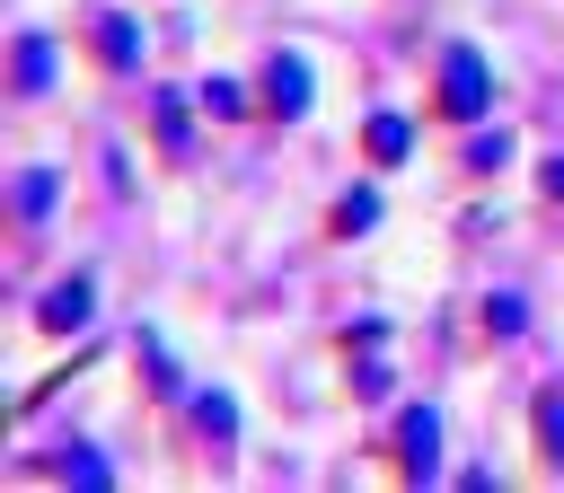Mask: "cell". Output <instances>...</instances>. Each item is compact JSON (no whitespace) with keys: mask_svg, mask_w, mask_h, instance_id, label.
<instances>
[{"mask_svg":"<svg viewBox=\"0 0 564 493\" xmlns=\"http://www.w3.org/2000/svg\"><path fill=\"white\" fill-rule=\"evenodd\" d=\"M485 326H494V335H520V299H511V291H502V299H485Z\"/></svg>","mask_w":564,"mask_h":493,"instance_id":"cell-13","label":"cell"},{"mask_svg":"<svg viewBox=\"0 0 564 493\" xmlns=\"http://www.w3.org/2000/svg\"><path fill=\"white\" fill-rule=\"evenodd\" d=\"M485 106H494V70L476 62V44H449V53H441V114L476 123Z\"/></svg>","mask_w":564,"mask_h":493,"instance_id":"cell-1","label":"cell"},{"mask_svg":"<svg viewBox=\"0 0 564 493\" xmlns=\"http://www.w3.org/2000/svg\"><path fill=\"white\" fill-rule=\"evenodd\" d=\"M397 458H405V475H414V484L432 475V414H423V405L405 414V431H397Z\"/></svg>","mask_w":564,"mask_h":493,"instance_id":"cell-5","label":"cell"},{"mask_svg":"<svg viewBox=\"0 0 564 493\" xmlns=\"http://www.w3.org/2000/svg\"><path fill=\"white\" fill-rule=\"evenodd\" d=\"M264 88H273L264 106H273L282 123H300V114H308V62H300V53H273V62H264Z\"/></svg>","mask_w":564,"mask_h":493,"instance_id":"cell-2","label":"cell"},{"mask_svg":"<svg viewBox=\"0 0 564 493\" xmlns=\"http://www.w3.org/2000/svg\"><path fill=\"white\" fill-rule=\"evenodd\" d=\"M203 106H212V114H247V97H238L229 79H212V88H203Z\"/></svg>","mask_w":564,"mask_h":493,"instance_id":"cell-14","label":"cell"},{"mask_svg":"<svg viewBox=\"0 0 564 493\" xmlns=\"http://www.w3.org/2000/svg\"><path fill=\"white\" fill-rule=\"evenodd\" d=\"M88 299H97V282H88V273H70L62 291H44V308H35V317H44V335H79V326H88Z\"/></svg>","mask_w":564,"mask_h":493,"instance_id":"cell-3","label":"cell"},{"mask_svg":"<svg viewBox=\"0 0 564 493\" xmlns=\"http://www.w3.org/2000/svg\"><path fill=\"white\" fill-rule=\"evenodd\" d=\"M538 440H546V458L564 467V387H546V396H538Z\"/></svg>","mask_w":564,"mask_h":493,"instance_id":"cell-9","label":"cell"},{"mask_svg":"<svg viewBox=\"0 0 564 493\" xmlns=\"http://www.w3.org/2000/svg\"><path fill=\"white\" fill-rule=\"evenodd\" d=\"M44 79H53V44H44V35H18V62H9V88H18V97H35Z\"/></svg>","mask_w":564,"mask_h":493,"instance_id":"cell-4","label":"cell"},{"mask_svg":"<svg viewBox=\"0 0 564 493\" xmlns=\"http://www.w3.org/2000/svg\"><path fill=\"white\" fill-rule=\"evenodd\" d=\"M361 150H370V158H405V150H414V123H405V114H370Z\"/></svg>","mask_w":564,"mask_h":493,"instance_id":"cell-6","label":"cell"},{"mask_svg":"<svg viewBox=\"0 0 564 493\" xmlns=\"http://www.w3.org/2000/svg\"><path fill=\"white\" fill-rule=\"evenodd\" d=\"M194 423H203L212 440H229V431H238V414H229V396H212V387L194 396Z\"/></svg>","mask_w":564,"mask_h":493,"instance_id":"cell-10","label":"cell"},{"mask_svg":"<svg viewBox=\"0 0 564 493\" xmlns=\"http://www.w3.org/2000/svg\"><path fill=\"white\" fill-rule=\"evenodd\" d=\"M370 220H379V194H370V185H352V194L335 202V229H344V238H361Z\"/></svg>","mask_w":564,"mask_h":493,"instance_id":"cell-8","label":"cell"},{"mask_svg":"<svg viewBox=\"0 0 564 493\" xmlns=\"http://www.w3.org/2000/svg\"><path fill=\"white\" fill-rule=\"evenodd\" d=\"M159 141H167V150H185V106H176V97H159Z\"/></svg>","mask_w":564,"mask_h":493,"instance_id":"cell-12","label":"cell"},{"mask_svg":"<svg viewBox=\"0 0 564 493\" xmlns=\"http://www.w3.org/2000/svg\"><path fill=\"white\" fill-rule=\"evenodd\" d=\"M18 211H26V220H35V211H53V176H44V167H26V176H18Z\"/></svg>","mask_w":564,"mask_h":493,"instance_id":"cell-11","label":"cell"},{"mask_svg":"<svg viewBox=\"0 0 564 493\" xmlns=\"http://www.w3.org/2000/svg\"><path fill=\"white\" fill-rule=\"evenodd\" d=\"M97 53H106V62H141V26L106 9V18H97Z\"/></svg>","mask_w":564,"mask_h":493,"instance_id":"cell-7","label":"cell"}]
</instances>
